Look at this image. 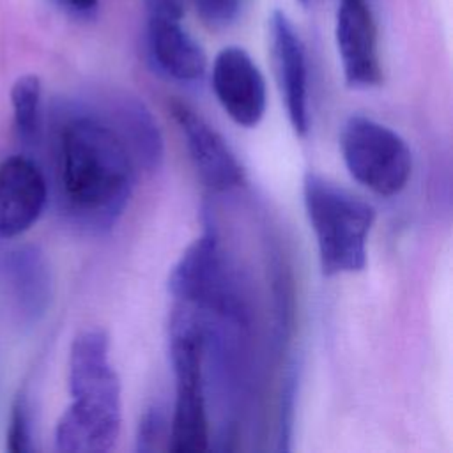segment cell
Instances as JSON below:
<instances>
[{"instance_id":"obj_1","label":"cell","mask_w":453,"mask_h":453,"mask_svg":"<svg viewBox=\"0 0 453 453\" xmlns=\"http://www.w3.org/2000/svg\"><path fill=\"white\" fill-rule=\"evenodd\" d=\"M136 168L108 115L87 108L64 111L55 136V175L60 209L73 225L110 230L129 202Z\"/></svg>"},{"instance_id":"obj_2","label":"cell","mask_w":453,"mask_h":453,"mask_svg":"<svg viewBox=\"0 0 453 453\" xmlns=\"http://www.w3.org/2000/svg\"><path fill=\"white\" fill-rule=\"evenodd\" d=\"M71 405L55 426V448L65 453L110 451L120 434V379L110 363L103 329L80 331L69 349Z\"/></svg>"},{"instance_id":"obj_3","label":"cell","mask_w":453,"mask_h":453,"mask_svg":"<svg viewBox=\"0 0 453 453\" xmlns=\"http://www.w3.org/2000/svg\"><path fill=\"white\" fill-rule=\"evenodd\" d=\"M306 216L315 234L326 276L357 273L366 264V241L375 209L361 196L317 172L303 179Z\"/></svg>"},{"instance_id":"obj_4","label":"cell","mask_w":453,"mask_h":453,"mask_svg":"<svg viewBox=\"0 0 453 453\" xmlns=\"http://www.w3.org/2000/svg\"><path fill=\"white\" fill-rule=\"evenodd\" d=\"M203 322L188 308L172 319L170 357L175 377L173 412L168 423L166 449L172 453H202L209 448V418L205 405Z\"/></svg>"},{"instance_id":"obj_5","label":"cell","mask_w":453,"mask_h":453,"mask_svg":"<svg viewBox=\"0 0 453 453\" xmlns=\"http://www.w3.org/2000/svg\"><path fill=\"white\" fill-rule=\"evenodd\" d=\"M343 163L359 184L380 196L398 195L412 173V154L405 140L391 127L350 115L340 133Z\"/></svg>"},{"instance_id":"obj_6","label":"cell","mask_w":453,"mask_h":453,"mask_svg":"<svg viewBox=\"0 0 453 453\" xmlns=\"http://www.w3.org/2000/svg\"><path fill=\"white\" fill-rule=\"evenodd\" d=\"M168 290L184 308L214 310L223 315L235 313V297L214 225H205L168 276Z\"/></svg>"},{"instance_id":"obj_7","label":"cell","mask_w":453,"mask_h":453,"mask_svg":"<svg viewBox=\"0 0 453 453\" xmlns=\"http://www.w3.org/2000/svg\"><path fill=\"white\" fill-rule=\"evenodd\" d=\"M51 296V269L37 246L0 250V297L18 324H37L46 315Z\"/></svg>"},{"instance_id":"obj_8","label":"cell","mask_w":453,"mask_h":453,"mask_svg":"<svg viewBox=\"0 0 453 453\" xmlns=\"http://www.w3.org/2000/svg\"><path fill=\"white\" fill-rule=\"evenodd\" d=\"M334 39L345 83L370 88L382 81L379 32L370 0H338Z\"/></svg>"},{"instance_id":"obj_9","label":"cell","mask_w":453,"mask_h":453,"mask_svg":"<svg viewBox=\"0 0 453 453\" xmlns=\"http://www.w3.org/2000/svg\"><path fill=\"white\" fill-rule=\"evenodd\" d=\"M214 96L225 113L242 127H255L267 104L265 80L250 53L241 46L223 48L211 73Z\"/></svg>"},{"instance_id":"obj_10","label":"cell","mask_w":453,"mask_h":453,"mask_svg":"<svg viewBox=\"0 0 453 453\" xmlns=\"http://www.w3.org/2000/svg\"><path fill=\"white\" fill-rule=\"evenodd\" d=\"M170 111L202 182L212 191H230L241 186L244 172L226 140L186 103L173 99Z\"/></svg>"},{"instance_id":"obj_11","label":"cell","mask_w":453,"mask_h":453,"mask_svg":"<svg viewBox=\"0 0 453 453\" xmlns=\"http://www.w3.org/2000/svg\"><path fill=\"white\" fill-rule=\"evenodd\" d=\"M48 182L39 165L27 156L0 161V241L25 234L42 214Z\"/></svg>"},{"instance_id":"obj_12","label":"cell","mask_w":453,"mask_h":453,"mask_svg":"<svg viewBox=\"0 0 453 453\" xmlns=\"http://www.w3.org/2000/svg\"><path fill=\"white\" fill-rule=\"evenodd\" d=\"M271 46L280 92L296 134L304 136L310 127L308 65L299 34L285 12L271 14Z\"/></svg>"},{"instance_id":"obj_13","label":"cell","mask_w":453,"mask_h":453,"mask_svg":"<svg viewBox=\"0 0 453 453\" xmlns=\"http://www.w3.org/2000/svg\"><path fill=\"white\" fill-rule=\"evenodd\" d=\"M147 48L156 67L177 81H196L207 71V55L180 19L149 16Z\"/></svg>"},{"instance_id":"obj_14","label":"cell","mask_w":453,"mask_h":453,"mask_svg":"<svg viewBox=\"0 0 453 453\" xmlns=\"http://www.w3.org/2000/svg\"><path fill=\"white\" fill-rule=\"evenodd\" d=\"M108 119L127 145L136 166L156 170L163 159V138L143 103L120 97L108 108Z\"/></svg>"},{"instance_id":"obj_15","label":"cell","mask_w":453,"mask_h":453,"mask_svg":"<svg viewBox=\"0 0 453 453\" xmlns=\"http://www.w3.org/2000/svg\"><path fill=\"white\" fill-rule=\"evenodd\" d=\"M41 97L42 87L35 74L19 76L11 87L12 119L18 138L30 145L37 140L41 129Z\"/></svg>"},{"instance_id":"obj_16","label":"cell","mask_w":453,"mask_h":453,"mask_svg":"<svg viewBox=\"0 0 453 453\" xmlns=\"http://www.w3.org/2000/svg\"><path fill=\"white\" fill-rule=\"evenodd\" d=\"M5 448L11 453H27L34 449L30 405L25 393H19L12 402L11 414H9V426L5 434Z\"/></svg>"},{"instance_id":"obj_17","label":"cell","mask_w":453,"mask_h":453,"mask_svg":"<svg viewBox=\"0 0 453 453\" xmlns=\"http://www.w3.org/2000/svg\"><path fill=\"white\" fill-rule=\"evenodd\" d=\"M161 442H168V423L159 405L149 407L138 423L136 449L154 451L161 448Z\"/></svg>"},{"instance_id":"obj_18","label":"cell","mask_w":453,"mask_h":453,"mask_svg":"<svg viewBox=\"0 0 453 453\" xmlns=\"http://www.w3.org/2000/svg\"><path fill=\"white\" fill-rule=\"evenodd\" d=\"M198 16L211 27L230 25L241 9V0H193Z\"/></svg>"},{"instance_id":"obj_19","label":"cell","mask_w":453,"mask_h":453,"mask_svg":"<svg viewBox=\"0 0 453 453\" xmlns=\"http://www.w3.org/2000/svg\"><path fill=\"white\" fill-rule=\"evenodd\" d=\"M51 2L62 11H65L67 14L80 19L94 18L99 9V0H51Z\"/></svg>"},{"instance_id":"obj_20","label":"cell","mask_w":453,"mask_h":453,"mask_svg":"<svg viewBox=\"0 0 453 453\" xmlns=\"http://www.w3.org/2000/svg\"><path fill=\"white\" fill-rule=\"evenodd\" d=\"M186 0H143L149 16H163L180 19Z\"/></svg>"},{"instance_id":"obj_21","label":"cell","mask_w":453,"mask_h":453,"mask_svg":"<svg viewBox=\"0 0 453 453\" xmlns=\"http://www.w3.org/2000/svg\"><path fill=\"white\" fill-rule=\"evenodd\" d=\"M297 2H301L303 5H308V2H310V0H297Z\"/></svg>"}]
</instances>
